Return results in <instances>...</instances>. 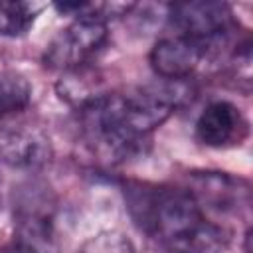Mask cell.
I'll list each match as a JSON object with an SVG mask.
<instances>
[{
  "label": "cell",
  "mask_w": 253,
  "mask_h": 253,
  "mask_svg": "<svg viewBox=\"0 0 253 253\" xmlns=\"http://www.w3.org/2000/svg\"><path fill=\"white\" fill-rule=\"evenodd\" d=\"M79 253H136L132 241L117 231V229H105L95 235H91L79 249Z\"/></svg>",
  "instance_id": "8fae6325"
},
{
  "label": "cell",
  "mask_w": 253,
  "mask_h": 253,
  "mask_svg": "<svg viewBox=\"0 0 253 253\" xmlns=\"http://www.w3.org/2000/svg\"><path fill=\"white\" fill-rule=\"evenodd\" d=\"M170 20L180 36L206 45L217 42L233 28V12L223 2H184L170 6Z\"/></svg>",
  "instance_id": "277c9868"
},
{
  "label": "cell",
  "mask_w": 253,
  "mask_h": 253,
  "mask_svg": "<svg viewBox=\"0 0 253 253\" xmlns=\"http://www.w3.org/2000/svg\"><path fill=\"white\" fill-rule=\"evenodd\" d=\"M134 223L160 239L170 253H221L225 235L208 221L202 208L186 190L132 184L125 190Z\"/></svg>",
  "instance_id": "6da1fadb"
},
{
  "label": "cell",
  "mask_w": 253,
  "mask_h": 253,
  "mask_svg": "<svg viewBox=\"0 0 253 253\" xmlns=\"http://www.w3.org/2000/svg\"><path fill=\"white\" fill-rule=\"evenodd\" d=\"M208 45L186 36H172L158 40L148 55L152 71L168 81H182L190 77L206 57Z\"/></svg>",
  "instance_id": "5b68a950"
},
{
  "label": "cell",
  "mask_w": 253,
  "mask_h": 253,
  "mask_svg": "<svg viewBox=\"0 0 253 253\" xmlns=\"http://www.w3.org/2000/svg\"><path fill=\"white\" fill-rule=\"evenodd\" d=\"M247 130V121L241 109L229 101H211L196 121L198 140L211 148L241 144Z\"/></svg>",
  "instance_id": "8992f818"
},
{
  "label": "cell",
  "mask_w": 253,
  "mask_h": 253,
  "mask_svg": "<svg viewBox=\"0 0 253 253\" xmlns=\"http://www.w3.org/2000/svg\"><path fill=\"white\" fill-rule=\"evenodd\" d=\"M16 253H57L53 237V206L47 192L26 190L14 210Z\"/></svg>",
  "instance_id": "3957f363"
},
{
  "label": "cell",
  "mask_w": 253,
  "mask_h": 253,
  "mask_svg": "<svg viewBox=\"0 0 253 253\" xmlns=\"http://www.w3.org/2000/svg\"><path fill=\"white\" fill-rule=\"evenodd\" d=\"M0 158L12 168L38 170L51 160V144L40 128H10L0 134Z\"/></svg>",
  "instance_id": "ba28073f"
},
{
  "label": "cell",
  "mask_w": 253,
  "mask_h": 253,
  "mask_svg": "<svg viewBox=\"0 0 253 253\" xmlns=\"http://www.w3.org/2000/svg\"><path fill=\"white\" fill-rule=\"evenodd\" d=\"M32 99L30 83L18 73H0V119L28 107Z\"/></svg>",
  "instance_id": "30bf717a"
},
{
  "label": "cell",
  "mask_w": 253,
  "mask_h": 253,
  "mask_svg": "<svg viewBox=\"0 0 253 253\" xmlns=\"http://www.w3.org/2000/svg\"><path fill=\"white\" fill-rule=\"evenodd\" d=\"M109 30L101 14L77 16L61 30L45 49V65L63 73L85 67V63L107 43Z\"/></svg>",
  "instance_id": "7a4b0ae2"
},
{
  "label": "cell",
  "mask_w": 253,
  "mask_h": 253,
  "mask_svg": "<svg viewBox=\"0 0 253 253\" xmlns=\"http://www.w3.org/2000/svg\"><path fill=\"white\" fill-rule=\"evenodd\" d=\"M43 6L36 2H0V36L26 34Z\"/></svg>",
  "instance_id": "9c48e42d"
},
{
  "label": "cell",
  "mask_w": 253,
  "mask_h": 253,
  "mask_svg": "<svg viewBox=\"0 0 253 253\" xmlns=\"http://www.w3.org/2000/svg\"><path fill=\"white\" fill-rule=\"evenodd\" d=\"M190 188L186 190L196 204H206L217 211L239 210L249 200V188L241 178H233L225 172H192Z\"/></svg>",
  "instance_id": "52a82bcc"
}]
</instances>
